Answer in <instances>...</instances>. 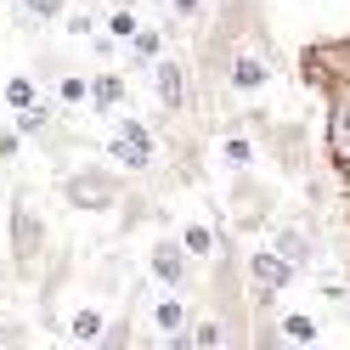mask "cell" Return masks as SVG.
Instances as JSON below:
<instances>
[{
	"instance_id": "6da1fadb",
	"label": "cell",
	"mask_w": 350,
	"mask_h": 350,
	"mask_svg": "<svg viewBox=\"0 0 350 350\" xmlns=\"http://www.w3.org/2000/svg\"><path fill=\"white\" fill-rule=\"evenodd\" d=\"M6 237H12V277L17 282H34V271L46 266V249H51V232L40 221V209L29 192H12V209H6Z\"/></svg>"
},
{
	"instance_id": "7a4b0ae2",
	"label": "cell",
	"mask_w": 350,
	"mask_h": 350,
	"mask_svg": "<svg viewBox=\"0 0 350 350\" xmlns=\"http://www.w3.org/2000/svg\"><path fill=\"white\" fill-rule=\"evenodd\" d=\"M124 170H107V164H74L62 170V204H68L74 215H107L119 209V192H124Z\"/></svg>"
},
{
	"instance_id": "3957f363",
	"label": "cell",
	"mask_w": 350,
	"mask_h": 350,
	"mask_svg": "<svg viewBox=\"0 0 350 350\" xmlns=\"http://www.w3.org/2000/svg\"><path fill=\"white\" fill-rule=\"evenodd\" d=\"M299 79L311 91H350V34H322L299 46Z\"/></svg>"
},
{
	"instance_id": "277c9868",
	"label": "cell",
	"mask_w": 350,
	"mask_h": 350,
	"mask_svg": "<svg viewBox=\"0 0 350 350\" xmlns=\"http://www.w3.org/2000/svg\"><path fill=\"white\" fill-rule=\"evenodd\" d=\"M243 124L260 136V147H266L271 159H277V170H288V175H305V170H311V130H305L299 119L277 124L271 113H249Z\"/></svg>"
},
{
	"instance_id": "5b68a950",
	"label": "cell",
	"mask_w": 350,
	"mask_h": 350,
	"mask_svg": "<svg viewBox=\"0 0 350 350\" xmlns=\"http://www.w3.org/2000/svg\"><path fill=\"white\" fill-rule=\"evenodd\" d=\"M277 215V187H266L254 170L232 175V232H260Z\"/></svg>"
},
{
	"instance_id": "8992f818",
	"label": "cell",
	"mask_w": 350,
	"mask_h": 350,
	"mask_svg": "<svg viewBox=\"0 0 350 350\" xmlns=\"http://www.w3.org/2000/svg\"><path fill=\"white\" fill-rule=\"evenodd\" d=\"M107 159H113L124 175H147L152 159H159V136H152V124H142V119H119L113 142H107Z\"/></svg>"
},
{
	"instance_id": "52a82bcc",
	"label": "cell",
	"mask_w": 350,
	"mask_h": 350,
	"mask_svg": "<svg viewBox=\"0 0 350 350\" xmlns=\"http://www.w3.org/2000/svg\"><path fill=\"white\" fill-rule=\"evenodd\" d=\"M152 96L170 119H181L192 107V62L187 57H159V68H152Z\"/></svg>"
},
{
	"instance_id": "ba28073f",
	"label": "cell",
	"mask_w": 350,
	"mask_h": 350,
	"mask_svg": "<svg viewBox=\"0 0 350 350\" xmlns=\"http://www.w3.org/2000/svg\"><path fill=\"white\" fill-rule=\"evenodd\" d=\"M327 124H322V152H327V170H345L350 164V91H327Z\"/></svg>"
},
{
	"instance_id": "9c48e42d",
	"label": "cell",
	"mask_w": 350,
	"mask_h": 350,
	"mask_svg": "<svg viewBox=\"0 0 350 350\" xmlns=\"http://www.w3.org/2000/svg\"><path fill=\"white\" fill-rule=\"evenodd\" d=\"M46 260H51V271L46 266H40L34 277H40V322H57V299H62V288H68V277H74V260H68V249H46Z\"/></svg>"
},
{
	"instance_id": "30bf717a",
	"label": "cell",
	"mask_w": 350,
	"mask_h": 350,
	"mask_svg": "<svg viewBox=\"0 0 350 350\" xmlns=\"http://www.w3.org/2000/svg\"><path fill=\"white\" fill-rule=\"evenodd\" d=\"M147 266H152V277H159L164 288H187V277H192V260L181 249V237H159L152 254H147Z\"/></svg>"
},
{
	"instance_id": "8fae6325",
	"label": "cell",
	"mask_w": 350,
	"mask_h": 350,
	"mask_svg": "<svg viewBox=\"0 0 350 350\" xmlns=\"http://www.w3.org/2000/svg\"><path fill=\"white\" fill-rule=\"evenodd\" d=\"M266 79H271V62L260 57V51H243V46L232 51V62H226V85H232V91L254 96V91H260V85H266Z\"/></svg>"
},
{
	"instance_id": "7c38bea8",
	"label": "cell",
	"mask_w": 350,
	"mask_h": 350,
	"mask_svg": "<svg viewBox=\"0 0 350 350\" xmlns=\"http://www.w3.org/2000/svg\"><path fill=\"white\" fill-rule=\"evenodd\" d=\"M271 249L282 254V260H294V266L305 271V266H311V260H317V232H305V226H288V221H282V226H271Z\"/></svg>"
},
{
	"instance_id": "4fadbf2b",
	"label": "cell",
	"mask_w": 350,
	"mask_h": 350,
	"mask_svg": "<svg viewBox=\"0 0 350 350\" xmlns=\"http://www.w3.org/2000/svg\"><path fill=\"white\" fill-rule=\"evenodd\" d=\"M249 277L266 282V288H288V282L299 277V266H294V260H282L277 249H254L249 254Z\"/></svg>"
},
{
	"instance_id": "5bb4252c",
	"label": "cell",
	"mask_w": 350,
	"mask_h": 350,
	"mask_svg": "<svg viewBox=\"0 0 350 350\" xmlns=\"http://www.w3.org/2000/svg\"><path fill=\"white\" fill-rule=\"evenodd\" d=\"M124 91H130V85H124V74H113V68H102L96 79H85V102H91L96 113H113V107L124 102Z\"/></svg>"
},
{
	"instance_id": "9a60e30c",
	"label": "cell",
	"mask_w": 350,
	"mask_h": 350,
	"mask_svg": "<svg viewBox=\"0 0 350 350\" xmlns=\"http://www.w3.org/2000/svg\"><path fill=\"white\" fill-rule=\"evenodd\" d=\"M187 322H192V305L181 299V288L152 299V327H159V334H175V327H187Z\"/></svg>"
},
{
	"instance_id": "2e32d148",
	"label": "cell",
	"mask_w": 350,
	"mask_h": 350,
	"mask_svg": "<svg viewBox=\"0 0 350 350\" xmlns=\"http://www.w3.org/2000/svg\"><path fill=\"white\" fill-rule=\"evenodd\" d=\"M102 327H107L102 305H79V311L68 317V339H74V345H96V339H102Z\"/></svg>"
},
{
	"instance_id": "e0dca14e",
	"label": "cell",
	"mask_w": 350,
	"mask_h": 350,
	"mask_svg": "<svg viewBox=\"0 0 350 350\" xmlns=\"http://www.w3.org/2000/svg\"><path fill=\"white\" fill-rule=\"evenodd\" d=\"M221 159H226L232 170H249V164H254V142L243 136V124H237V119H232V130H226V142H221Z\"/></svg>"
},
{
	"instance_id": "ac0fdd59",
	"label": "cell",
	"mask_w": 350,
	"mask_h": 350,
	"mask_svg": "<svg viewBox=\"0 0 350 350\" xmlns=\"http://www.w3.org/2000/svg\"><path fill=\"white\" fill-rule=\"evenodd\" d=\"M124 288V254H102L96 266V299H113Z\"/></svg>"
},
{
	"instance_id": "d6986e66",
	"label": "cell",
	"mask_w": 350,
	"mask_h": 350,
	"mask_svg": "<svg viewBox=\"0 0 350 350\" xmlns=\"http://www.w3.org/2000/svg\"><path fill=\"white\" fill-rule=\"evenodd\" d=\"M51 124H57V119H51V107H46V102H29V107H17V136H34V142H40Z\"/></svg>"
},
{
	"instance_id": "ffe728a7",
	"label": "cell",
	"mask_w": 350,
	"mask_h": 350,
	"mask_svg": "<svg viewBox=\"0 0 350 350\" xmlns=\"http://www.w3.org/2000/svg\"><path fill=\"white\" fill-rule=\"evenodd\" d=\"M124 46H130V57H136V62H152V57L164 51V29H147V23H136V34H130Z\"/></svg>"
},
{
	"instance_id": "44dd1931",
	"label": "cell",
	"mask_w": 350,
	"mask_h": 350,
	"mask_svg": "<svg viewBox=\"0 0 350 350\" xmlns=\"http://www.w3.org/2000/svg\"><path fill=\"white\" fill-rule=\"evenodd\" d=\"M181 249H187V260H209V254H215V226L192 221V226L181 232Z\"/></svg>"
},
{
	"instance_id": "7402d4cb",
	"label": "cell",
	"mask_w": 350,
	"mask_h": 350,
	"mask_svg": "<svg viewBox=\"0 0 350 350\" xmlns=\"http://www.w3.org/2000/svg\"><path fill=\"white\" fill-rule=\"evenodd\" d=\"M187 334H192V345L215 350V345H226V322L221 317H198V322H187Z\"/></svg>"
},
{
	"instance_id": "603a6c76",
	"label": "cell",
	"mask_w": 350,
	"mask_h": 350,
	"mask_svg": "<svg viewBox=\"0 0 350 350\" xmlns=\"http://www.w3.org/2000/svg\"><path fill=\"white\" fill-rule=\"evenodd\" d=\"M277 334H282V339H294V345H317L322 327H317L311 317H299V311H294V317H282V322H277Z\"/></svg>"
},
{
	"instance_id": "cb8c5ba5",
	"label": "cell",
	"mask_w": 350,
	"mask_h": 350,
	"mask_svg": "<svg viewBox=\"0 0 350 350\" xmlns=\"http://www.w3.org/2000/svg\"><path fill=\"white\" fill-rule=\"evenodd\" d=\"M29 102H40L34 79H29V74H12V79H6V107H29Z\"/></svg>"
},
{
	"instance_id": "d4e9b609",
	"label": "cell",
	"mask_w": 350,
	"mask_h": 350,
	"mask_svg": "<svg viewBox=\"0 0 350 350\" xmlns=\"http://www.w3.org/2000/svg\"><path fill=\"white\" fill-rule=\"evenodd\" d=\"M23 12L34 17V23H57V17L68 12V0H23Z\"/></svg>"
},
{
	"instance_id": "484cf974",
	"label": "cell",
	"mask_w": 350,
	"mask_h": 350,
	"mask_svg": "<svg viewBox=\"0 0 350 350\" xmlns=\"http://www.w3.org/2000/svg\"><path fill=\"white\" fill-rule=\"evenodd\" d=\"M136 23H142V17L130 12V6H113V17H107V34H113V40H130V34H136Z\"/></svg>"
},
{
	"instance_id": "4316f807",
	"label": "cell",
	"mask_w": 350,
	"mask_h": 350,
	"mask_svg": "<svg viewBox=\"0 0 350 350\" xmlns=\"http://www.w3.org/2000/svg\"><path fill=\"white\" fill-rule=\"evenodd\" d=\"M57 96L68 102V107H79V102H85V74H74V68H68V74L57 79Z\"/></svg>"
},
{
	"instance_id": "83f0119b",
	"label": "cell",
	"mask_w": 350,
	"mask_h": 350,
	"mask_svg": "<svg viewBox=\"0 0 350 350\" xmlns=\"http://www.w3.org/2000/svg\"><path fill=\"white\" fill-rule=\"evenodd\" d=\"M62 17H68V34H74V40H91V34H96V17H91V12H62Z\"/></svg>"
},
{
	"instance_id": "f1b7e54d",
	"label": "cell",
	"mask_w": 350,
	"mask_h": 350,
	"mask_svg": "<svg viewBox=\"0 0 350 350\" xmlns=\"http://www.w3.org/2000/svg\"><path fill=\"white\" fill-rule=\"evenodd\" d=\"M277 311V288H266V282H254V317H271Z\"/></svg>"
},
{
	"instance_id": "f546056e",
	"label": "cell",
	"mask_w": 350,
	"mask_h": 350,
	"mask_svg": "<svg viewBox=\"0 0 350 350\" xmlns=\"http://www.w3.org/2000/svg\"><path fill=\"white\" fill-rule=\"evenodd\" d=\"M175 6V17H187V23H198V17L209 12V0H170Z\"/></svg>"
},
{
	"instance_id": "4dcf8cb0",
	"label": "cell",
	"mask_w": 350,
	"mask_h": 350,
	"mask_svg": "<svg viewBox=\"0 0 350 350\" xmlns=\"http://www.w3.org/2000/svg\"><path fill=\"white\" fill-rule=\"evenodd\" d=\"M96 345H130V317H119L113 327H102V339Z\"/></svg>"
},
{
	"instance_id": "1f68e13d",
	"label": "cell",
	"mask_w": 350,
	"mask_h": 350,
	"mask_svg": "<svg viewBox=\"0 0 350 350\" xmlns=\"http://www.w3.org/2000/svg\"><path fill=\"white\" fill-rule=\"evenodd\" d=\"M91 51H96L102 62H113V51H119V40H113V34H91Z\"/></svg>"
},
{
	"instance_id": "d6a6232c",
	"label": "cell",
	"mask_w": 350,
	"mask_h": 350,
	"mask_svg": "<svg viewBox=\"0 0 350 350\" xmlns=\"http://www.w3.org/2000/svg\"><path fill=\"white\" fill-rule=\"evenodd\" d=\"M17 142H23L17 130H0V164H12V159H17Z\"/></svg>"
},
{
	"instance_id": "836d02e7",
	"label": "cell",
	"mask_w": 350,
	"mask_h": 350,
	"mask_svg": "<svg viewBox=\"0 0 350 350\" xmlns=\"http://www.w3.org/2000/svg\"><path fill=\"white\" fill-rule=\"evenodd\" d=\"M113 6H136V0H113Z\"/></svg>"
},
{
	"instance_id": "e575fe53",
	"label": "cell",
	"mask_w": 350,
	"mask_h": 350,
	"mask_svg": "<svg viewBox=\"0 0 350 350\" xmlns=\"http://www.w3.org/2000/svg\"><path fill=\"white\" fill-rule=\"evenodd\" d=\"M345 311H350V288H345Z\"/></svg>"
}]
</instances>
